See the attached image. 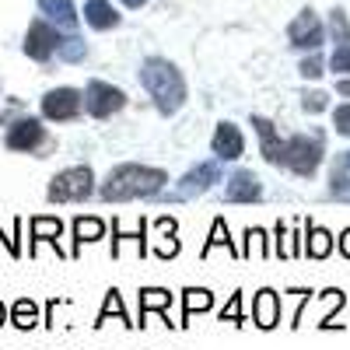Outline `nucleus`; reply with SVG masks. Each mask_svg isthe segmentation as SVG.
<instances>
[{"mask_svg":"<svg viewBox=\"0 0 350 350\" xmlns=\"http://www.w3.org/2000/svg\"><path fill=\"white\" fill-rule=\"evenodd\" d=\"M168 175L161 168L151 165H116L105 183L98 186V196L109 203H126V200H148V196H161L165 193Z\"/></svg>","mask_w":350,"mask_h":350,"instance_id":"f257e3e1","label":"nucleus"},{"mask_svg":"<svg viewBox=\"0 0 350 350\" xmlns=\"http://www.w3.org/2000/svg\"><path fill=\"white\" fill-rule=\"evenodd\" d=\"M140 84H144V92L151 95V102H154V109L161 116H175L186 105V98H189L183 70L175 67L172 60H165V56H151V60H144Z\"/></svg>","mask_w":350,"mask_h":350,"instance_id":"f03ea898","label":"nucleus"},{"mask_svg":"<svg viewBox=\"0 0 350 350\" xmlns=\"http://www.w3.org/2000/svg\"><path fill=\"white\" fill-rule=\"evenodd\" d=\"M95 193V172L88 165H74V168H64L49 179V189H46V200L49 203H77V200H88Z\"/></svg>","mask_w":350,"mask_h":350,"instance_id":"7ed1b4c3","label":"nucleus"},{"mask_svg":"<svg viewBox=\"0 0 350 350\" xmlns=\"http://www.w3.org/2000/svg\"><path fill=\"white\" fill-rule=\"evenodd\" d=\"M323 137H308V133H295L287 140V148H284V165L301 175V179H312V175L319 172V165H323Z\"/></svg>","mask_w":350,"mask_h":350,"instance_id":"20e7f679","label":"nucleus"},{"mask_svg":"<svg viewBox=\"0 0 350 350\" xmlns=\"http://www.w3.org/2000/svg\"><path fill=\"white\" fill-rule=\"evenodd\" d=\"M217 183H224V172H221V161H200L193 165L179 183H175L172 193H165V200H196L203 193H211Z\"/></svg>","mask_w":350,"mask_h":350,"instance_id":"39448f33","label":"nucleus"},{"mask_svg":"<svg viewBox=\"0 0 350 350\" xmlns=\"http://www.w3.org/2000/svg\"><path fill=\"white\" fill-rule=\"evenodd\" d=\"M126 105V92L123 88H116L109 81H88L84 88V109L92 120H109V116H116Z\"/></svg>","mask_w":350,"mask_h":350,"instance_id":"423d86ee","label":"nucleus"},{"mask_svg":"<svg viewBox=\"0 0 350 350\" xmlns=\"http://www.w3.org/2000/svg\"><path fill=\"white\" fill-rule=\"evenodd\" d=\"M60 42H64L60 28H56L53 21H46V18H36L32 25H28V32H25V56L36 60V64H46L49 56L60 49Z\"/></svg>","mask_w":350,"mask_h":350,"instance_id":"0eeeda50","label":"nucleus"},{"mask_svg":"<svg viewBox=\"0 0 350 350\" xmlns=\"http://www.w3.org/2000/svg\"><path fill=\"white\" fill-rule=\"evenodd\" d=\"M84 109V95L77 88H49L42 95V116L49 123H70Z\"/></svg>","mask_w":350,"mask_h":350,"instance_id":"6e6552de","label":"nucleus"},{"mask_svg":"<svg viewBox=\"0 0 350 350\" xmlns=\"http://www.w3.org/2000/svg\"><path fill=\"white\" fill-rule=\"evenodd\" d=\"M287 42L295 46V49H308V53L323 49V42H326V28H323V21H319V14H315L312 8H301L298 18L287 25Z\"/></svg>","mask_w":350,"mask_h":350,"instance_id":"1a4fd4ad","label":"nucleus"},{"mask_svg":"<svg viewBox=\"0 0 350 350\" xmlns=\"http://www.w3.org/2000/svg\"><path fill=\"white\" fill-rule=\"evenodd\" d=\"M4 144L8 151H21V154H32L39 151L46 144V126L36 120V116H21V120H14L4 133Z\"/></svg>","mask_w":350,"mask_h":350,"instance_id":"9d476101","label":"nucleus"},{"mask_svg":"<svg viewBox=\"0 0 350 350\" xmlns=\"http://www.w3.org/2000/svg\"><path fill=\"white\" fill-rule=\"evenodd\" d=\"M211 148H214L217 161H239L245 154V137H242V130L235 123H217Z\"/></svg>","mask_w":350,"mask_h":350,"instance_id":"9b49d317","label":"nucleus"},{"mask_svg":"<svg viewBox=\"0 0 350 350\" xmlns=\"http://www.w3.org/2000/svg\"><path fill=\"white\" fill-rule=\"evenodd\" d=\"M28 231H32V242H28V252H39V245H53L56 256H64L60 249V235H64V224L60 217H32L28 221Z\"/></svg>","mask_w":350,"mask_h":350,"instance_id":"f8f14e48","label":"nucleus"},{"mask_svg":"<svg viewBox=\"0 0 350 350\" xmlns=\"http://www.w3.org/2000/svg\"><path fill=\"white\" fill-rule=\"evenodd\" d=\"M224 200L228 203H259L262 200V186L252 172H231V179L224 183Z\"/></svg>","mask_w":350,"mask_h":350,"instance_id":"ddd939ff","label":"nucleus"},{"mask_svg":"<svg viewBox=\"0 0 350 350\" xmlns=\"http://www.w3.org/2000/svg\"><path fill=\"white\" fill-rule=\"evenodd\" d=\"M252 126H256V137H259L262 158H267L270 165H284V148H287V140L277 137L273 123L267 120V116H252Z\"/></svg>","mask_w":350,"mask_h":350,"instance_id":"4468645a","label":"nucleus"},{"mask_svg":"<svg viewBox=\"0 0 350 350\" xmlns=\"http://www.w3.org/2000/svg\"><path fill=\"white\" fill-rule=\"evenodd\" d=\"M277 323H280V298H277V291L262 287L256 295V301H252V326L273 329Z\"/></svg>","mask_w":350,"mask_h":350,"instance_id":"2eb2a0df","label":"nucleus"},{"mask_svg":"<svg viewBox=\"0 0 350 350\" xmlns=\"http://www.w3.org/2000/svg\"><path fill=\"white\" fill-rule=\"evenodd\" d=\"M84 21L95 32H112L120 25V11H116L109 0H84Z\"/></svg>","mask_w":350,"mask_h":350,"instance_id":"dca6fc26","label":"nucleus"},{"mask_svg":"<svg viewBox=\"0 0 350 350\" xmlns=\"http://www.w3.org/2000/svg\"><path fill=\"white\" fill-rule=\"evenodd\" d=\"M39 11L46 14V21H53L56 28H67V32H74L81 21L74 0H39Z\"/></svg>","mask_w":350,"mask_h":350,"instance_id":"f3484780","label":"nucleus"},{"mask_svg":"<svg viewBox=\"0 0 350 350\" xmlns=\"http://www.w3.org/2000/svg\"><path fill=\"white\" fill-rule=\"evenodd\" d=\"M172 301H175L172 291H165V287H144L140 291V323L137 326H148V315L151 312H161L168 319V305Z\"/></svg>","mask_w":350,"mask_h":350,"instance_id":"a211bd4d","label":"nucleus"},{"mask_svg":"<svg viewBox=\"0 0 350 350\" xmlns=\"http://www.w3.org/2000/svg\"><path fill=\"white\" fill-rule=\"evenodd\" d=\"M74 252L70 256H77L81 252V245H88V242H102L105 239V221L102 217H74Z\"/></svg>","mask_w":350,"mask_h":350,"instance_id":"6ab92c4d","label":"nucleus"},{"mask_svg":"<svg viewBox=\"0 0 350 350\" xmlns=\"http://www.w3.org/2000/svg\"><path fill=\"white\" fill-rule=\"evenodd\" d=\"M214 308V295L207 287H186L183 291V323L179 326H189V319L196 312H211Z\"/></svg>","mask_w":350,"mask_h":350,"instance_id":"aec40b11","label":"nucleus"},{"mask_svg":"<svg viewBox=\"0 0 350 350\" xmlns=\"http://www.w3.org/2000/svg\"><path fill=\"white\" fill-rule=\"evenodd\" d=\"M333 252V235L326 228H319V224H305V256L308 259H326Z\"/></svg>","mask_w":350,"mask_h":350,"instance_id":"412c9836","label":"nucleus"},{"mask_svg":"<svg viewBox=\"0 0 350 350\" xmlns=\"http://www.w3.org/2000/svg\"><path fill=\"white\" fill-rule=\"evenodd\" d=\"M154 228H158V235H161V242L154 245V252L161 256V259H172V256H179V239H175V235H179V224H175L172 217H158L154 221Z\"/></svg>","mask_w":350,"mask_h":350,"instance_id":"4be33fe9","label":"nucleus"},{"mask_svg":"<svg viewBox=\"0 0 350 350\" xmlns=\"http://www.w3.org/2000/svg\"><path fill=\"white\" fill-rule=\"evenodd\" d=\"M123 239H133V242H137V252H140V256H148V221H140L133 235H126V231L120 228V221H112V256H120Z\"/></svg>","mask_w":350,"mask_h":350,"instance_id":"5701e85b","label":"nucleus"},{"mask_svg":"<svg viewBox=\"0 0 350 350\" xmlns=\"http://www.w3.org/2000/svg\"><path fill=\"white\" fill-rule=\"evenodd\" d=\"M11 323H14L18 329H36V326H39V305H36L32 298H18V301L11 305Z\"/></svg>","mask_w":350,"mask_h":350,"instance_id":"b1692460","label":"nucleus"},{"mask_svg":"<svg viewBox=\"0 0 350 350\" xmlns=\"http://www.w3.org/2000/svg\"><path fill=\"white\" fill-rule=\"evenodd\" d=\"M112 315H120V323H123V326H137V323H130V315H126V305H123V295H120V291H116V287H112L109 295H105V305H102V312H98V323H95V326H105Z\"/></svg>","mask_w":350,"mask_h":350,"instance_id":"393cba45","label":"nucleus"},{"mask_svg":"<svg viewBox=\"0 0 350 350\" xmlns=\"http://www.w3.org/2000/svg\"><path fill=\"white\" fill-rule=\"evenodd\" d=\"M214 249H228V252H235V242H231V235H228V224H224V217H217L214 221V228H211V239L203 242V259H207Z\"/></svg>","mask_w":350,"mask_h":350,"instance_id":"a878e982","label":"nucleus"},{"mask_svg":"<svg viewBox=\"0 0 350 350\" xmlns=\"http://www.w3.org/2000/svg\"><path fill=\"white\" fill-rule=\"evenodd\" d=\"M56 56H60L64 64H81L84 56H88V42H84L81 36H67V39L60 42V49H56Z\"/></svg>","mask_w":350,"mask_h":350,"instance_id":"bb28decb","label":"nucleus"},{"mask_svg":"<svg viewBox=\"0 0 350 350\" xmlns=\"http://www.w3.org/2000/svg\"><path fill=\"white\" fill-rule=\"evenodd\" d=\"M329 39L336 46H347L350 42V18L343 14V8H333L329 11Z\"/></svg>","mask_w":350,"mask_h":350,"instance_id":"cd10ccee","label":"nucleus"},{"mask_svg":"<svg viewBox=\"0 0 350 350\" xmlns=\"http://www.w3.org/2000/svg\"><path fill=\"white\" fill-rule=\"evenodd\" d=\"M326 105H329V95L326 92H319V88H305V92H301V109L308 116H319Z\"/></svg>","mask_w":350,"mask_h":350,"instance_id":"c85d7f7f","label":"nucleus"},{"mask_svg":"<svg viewBox=\"0 0 350 350\" xmlns=\"http://www.w3.org/2000/svg\"><path fill=\"white\" fill-rule=\"evenodd\" d=\"M298 74H301V77H308V81H315V77H323V74H326V60L319 56V49H315V53H308L305 60L298 64Z\"/></svg>","mask_w":350,"mask_h":350,"instance_id":"c756f323","label":"nucleus"},{"mask_svg":"<svg viewBox=\"0 0 350 350\" xmlns=\"http://www.w3.org/2000/svg\"><path fill=\"white\" fill-rule=\"evenodd\" d=\"M221 323H231V326H242L245 315H242V295H231V301L221 308Z\"/></svg>","mask_w":350,"mask_h":350,"instance_id":"7c9ffc66","label":"nucleus"},{"mask_svg":"<svg viewBox=\"0 0 350 350\" xmlns=\"http://www.w3.org/2000/svg\"><path fill=\"white\" fill-rule=\"evenodd\" d=\"M329 70H336L340 77H350V42L333 49V56H329Z\"/></svg>","mask_w":350,"mask_h":350,"instance_id":"2f4dec72","label":"nucleus"},{"mask_svg":"<svg viewBox=\"0 0 350 350\" xmlns=\"http://www.w3.org/2000/svg\"><path fill=\"white\" fill-rule=\"evenodd\" d=\"M245 239H249V249L242 252L245 259H252L256 252H259V256H262V252H267V242H262V239H267V235H262V231H256V228H249V231H245Z\"/></svg>","mask_w":350,"mask_h":350,"instance_id":"473e14b6","label":"nucleus"},{"mask_svg":"<svg viewBox=\"0 0 350 350\" xmlns=\"http://www.w3.org/2000/svg\"><path fill=\"white\" fill-rule=\"evenodd\" d=\"M333 126H336L340 137H350V102L340 105V109H333Z\"/></svg>","mask_w":350,"mask_h":350,"instance_id":"72a5a7b5","label":"nucleus"},{"mask_svg":"<svg viewBox=\"0 0 350 350\" xmlns=\"http://www.w3.org/2000/svg\"><path fill=\"white\" fill-rule=\"evenodd\" d=\"M347 175H350V172H347L343 165L333 172V186H329V189H333V196H340V193L347 196V193H350V179H347Z\"/></svg>","mask_w":350,"mask_h":350,"instance_id":"f704fd0d","label":"nucleus"},{"mask_svg":"<svg viewBox=\"0 0 350 350\" xmlns=\"http://www.w3.org/2000/svg\"><path fill=\"white\" fill-rule=\"evenodd\" d=\"M333 301H336V305H343L340 291H333ZM319 326H323V329H336V326H340V323H336V312H329V315H326V323H319Z\"/></svg>","mask_w":350,"mask_h":350,"instance_id":"c9c22d12","label":"nucleus"},{"mask_svg":"<svg viewBox=\"0 0 350 350\" xmlns=\"http://www.w3.org/2000/svg\"><path fill=\"white\" fill-rule=\"evenodd\" d=\"M340 252H343V259H350V228L340 235Z\"/></svg>","mask_w":350,"mask_h":350,"instance_id":"e433bc0d","label":"nucleus"},{"mask_svg":"<svg viewBox=\"0 0 350 350\" xmlns=\"http://www.w3.org/2000/svg\"><path fill=\"white\" fill-rule=\"evenodd\" d=\"M336 95L350 98V77H340V81H336Z\"/></svg>","mask_w":350,"mask_h":350,"instance_id":"4c0bfd02","label":"nucleus"},{"mask_svg":"<svg viewBox=\"0 0 350 350\" xmlns=\"http://www.w3.org/2000/svg\"><path fill=\"white\" fill-rule=\"evenodd\" d=\"M8 319H11V315H8V305H4V301H0V326H4V323H8Z\"/></svg>","mask_w":350,"mask_h":350,"instance_id":"58836bf2","label":"nucleus"},{"mask_svg":"<svg viewBox=\"0 0 350 350\" xmlns=\"http://www.w3.org/2000/svg\"><path fill=\"white\" fill-rule=\"evenodd\" d=\"M123 4H126V8H133V11H137V8H144V4H148V0H123Z\"/></svg>","mask_w":350,"mask_h":350,"instance_id":"ea45409f","label":"nucleus"},{"mask_svg":"<svg viewBox=\"0 0 350 350\" xmlns=\"http://www.w3.org/2000/svg\"><path fill=\"white\" fill-rule=\"evenodd\" d=\"M340 165H343V168L350 172V151H343V161H340Z\"/></svg>","mask_w":350,"mask_h":350,"instance_id":"a19ab883","label":"nucleus"}]
</instances>
